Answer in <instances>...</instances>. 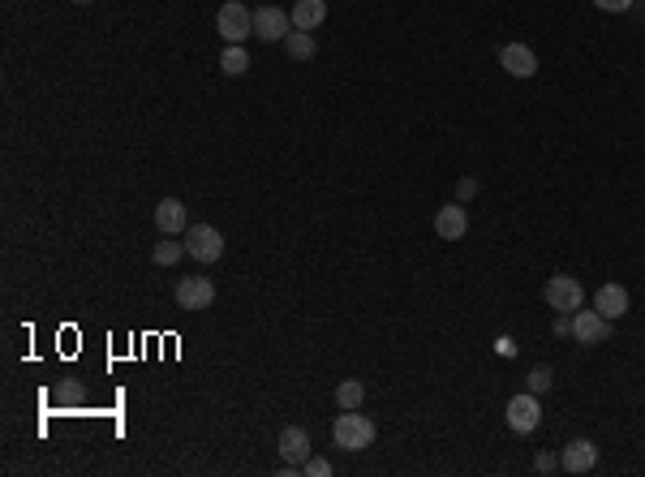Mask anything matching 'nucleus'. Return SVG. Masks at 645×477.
Segmentation results:
<instances>
[{
  "instance_id": "21",
  "label": "nucleus",
  "mask_w": 645,
  "mask_h": 477,
  "mask_svg": "<svg viewBox=\"0 0 645 477\" xmlns=\"http://www.w3.org/2000/svg\"><path fill=\"white\" fill-rule=\"evenodd\" d=\"M301 473H306V477H327V473H331V464L323 461V456H310V461L301 464Z\"/></svg>"
},
{
  "instance_id": "1",
  "label": "nucleus",
  "mask_w": 645,
  "mask_h": 477,
  "mask_svg": "<svg viewBox=\"0 0 645 477\" xmlns=\"http://www.w3.org/2000/svg\"><path fill=\"white\" fill-rule=\"evenodd\" d=\"M331 439H336V447H345V452H366V447L375 443V422L357 409H345L336 417V426H331Z\"/></svg>"
},
{
  "instance_id": "16",
  "label": "nucleus",
  "mask_w": 645,
  "mask_h": 477,
  "mask_svg": "<svg viewBox=\"0 0 645 477\" xmlns=\"http://www.w3.org/2000/svg\"><path fill=\"white\" fill-rule=\"evenodd\" d=\"M220 69L229 73V78H241L249 69V52H246V44H229L224 48V56H220Z\"/></svg>"
},
{
  "instance_id": "6",
  "label": "nucleus",
  "mask_w": 645,
  "mask_h": 477,
  "mask_svg": "<svg viewBox=\"0 0 645 477\" xmlns=\"http://www.w3.org/2000/svg\"><path fill=\"white\" fill-rule=\"evenodd\" d=\"M568 331L577 336V345H602L611 336V318H602L598 310H577L568 314Z\"/></svg>"
},
{
  "instance_id": "13",
  "label": "nucleus",
  "mask_w": 645,
  "mask_h": 477,
  "mask_svg": "<svg viewBox=\"0 0 645 477\" xmlns=\"http://www.w3.org/2000/svg\"><path fill=\"white\" fill-rule=\"evenodd\" d=\"M560 464L568 469V473H590V469L598 464V447L590 443V439H572V443L563 447Z\"/></svg>"
},
{
  "instance_id": "2",
  "label": "nucleus",
  "mask_w": 645,
  "mask_h": 477,
  "mask_svg": "<svg viewBox=\"0 0 645 477\" xmlns=\"http://www.w3.org/2000/svg\"><path fill=\"white\" fill-rule=\"evenodd\" d=\"M215 31L224 34V44H246L254 34V9H246L241 0H224L215 14Z\"/></svg>"
},
{
  "instance_id": "19",
  "label": "nucleus",
  "mask_w": 645,
  "mask_h": 477,
  "mask_svg": "<svg viewBox=\"0 0 645 477\" xmlns=\"http://www.w3.org/2000/svg\"><path fill=\"white\" fill-rule=\"evenodd\" d=\"M181 254H185V241H168V237L164 241H155V249H151V258H155L160 267H172Z\"/></svg>"
},
{
  "instance_id": "9",
  "label": "nucleus",
  "mask_w": 645,
  "mask_h": 477,
  "mask_svg": "<svg viewBox=\"0 0 645 477\" xmlns=\"http://www.w3.org/2000/svg\"><path fill=\"white\" fill-rule=\"evenodd\" d=\"M435 232H439V241H461L464 232H469V211H464L461 202L439 207V215H435Z\"/></svg>"
},
{
  "instance_id": "18",
  "label": "nucleus",
  "mask_w": 645,
  "mask_h": 477,
  "mask_svg": "<svg viewBox=\"0 0 645 477\" xmlns=\"http://www.w3.org/2000/svg\"><path fill=\"white\" fill-rule=\"evenodd\" d=\"M362 400H366V387L357 379H345L336 387V404H340V409H362Z\"/></svg>"
},
{
  "instance_id": "8",
  "label": "nucleus",
  "mask_w": 645,
  "mask_h": 477,
  "mask_svg": "<svg viewBox=\"0 0 645 477\" xmlns=\"http://www.w3.org/2000/svg\"><path fill=\"white\" fill-rule=\"evenodd\" d=\"M211 301H215V284L207 276H185L177 284V306L181 310H207Z\"/></svg>"
},
{
  "instance_id": "11",
  "label": "nucleus",
  "mask_w": 645,
  "mask_h": 477,
  "mask_svg": "<svg viewBox=\"0 0 645 477\" xmlns=\"http://www.w3.org/2000/svg\"><path fill=\"white\" fill-rule=\"evenodd\" d=\"M499 65L508 69L513 78H533V73H538V56H533V48H525V44H508V48L499 52Z\"/></svg>"
},
{
  "instance_id": "5",
  "label": "nucleus",
  "mask_w": 645,
  "mask_h": 477,
  "mask_svg": "<svg viewBox=\"0 0 645 477\" xmlns=\"http://www.w3.org/2000/svg\"><path fill=\"white\" fill-rule=\"evenodd\" d=\"M538 422H542V404H538V395L533 392H521V395L508 400V430H516V434H533Z\"/></svg>"
},
{
  "instance_id": "15",
  "label": "nucleus",
  "mask_w": 645,
  "mask_h": 477,
  "mask_svg": "<svg viewBox=\"0 0 645 477\" xmlns=\"http://www.w3.org/2000/svg\"><path fill=\"white\" fill-rule=\"evenodd\" d=\"M280 456H284V464H306L310 461V434H306V430L301 426H288L280 434Z\"/></svg>"
},
{
  "instance_id": "14",
  "label": "nucleus",
  "mask_w": 645,
  "mask_h": 477,
  "mask_svg": "<svg viewBox=\"0 0 645 477\" xmlns=\"http://www.w3.org/2000/svg\"><path fill=\"white\" fill-rule=\"evenodd\" d=\"M288 17H293V31H318L327 22V0H298Z\"/></svg>"
},
{
  "instance_id": "7",
  "label": "nucleus",
  "mask_w": 645,
  "mask_h": 477,
  "mask_svg": "<svg viewBox=\"0 0 645 477\" xmlns=\"http://www.w3.org/2000/svg\"><path fill=\"white\" fill-rule=\"evenodd\" d=\"M293 31V17L276 9V5H263V9H254V34L267 39V44H284Z\"/></svg>"
},
{
  "instance_id": "3",
  "label": "nucleus",
  "mask_w": 645,
  "mask_h": 477,
  "mask_svg": "<svg viewBox=\"0 0 645 477\" xmlns=\"http://www.w3.org/2000/svg\"><path fill=\"white\" fill-rule=\"evenodd\" d=\"M185 254L199 258V263H220L224 258V237L211 224H190L185 229Z\"/></svg>"
},
{
  "instance_id": "22",
  "label": "nucleus",
  "mask_w": 645,
  "mask_h": 477,
  "mask_svg": "<svg viewBox=\"0 0 645 477\" xmlns=\"http://www.w3.org/2000/svg\"><path fill=\"white\" fill-rule=\"evenodd\" d=\"M598 9H602V14H629L632 9V0H594Z\"/></svg>"
},
{
  "instance_id": "23",
  "label": "nucleus",
  "mask_w": 645,
  "mask_h": 477,
  "mask_svg": "<svg viewBox=\"0 0 645 477\" xmlns=\"http://www.w3.org/2000/svg\"><path fill=\"white\" fill-rule=\"evenodd\" d=\"M533 464H538V473H551V469H560V461H555V456H546V452H542V456H538Z\"/></svg>"
},
{
  "instance_id": "17",
  "label": "nucleus",
  "mask_w": 645,
  "mask_h": 477,
  "mask_svg": "<svg viewBox=\"0 0 645 477\" xmlns=\"http://www.w3.org/2000/svg\"><path fill=\"white\" fill-rule=\"evenodd\" d=\"M284 52H288L293 61H310V56H315V34H310V31H288V39H284Z\"/></svg>"
},
{
  "instance_id": "12",
  "label": "nucleus",
  "mask_w": 645,
  "mask_h": 477,
  "mask_svg": "<svg viewBox=\"0 0 645 477\" xmlns=\"http://www.w3.org/2000/svg\"><path fill=\"white\" fill-rule=\"evenodd\" d=\"M594 310L602 314V318H624L629 314V288L624 284H602L598 288V297H594Z\"/></svg>"
},
{
  "instance_id": "25",
  "label": "nucleus",
  "mask_w": 645,
  "mask_h": 477,
  "mask_svg": "<svg viewBox=\"0 0 645 477\" xmlns=\"http://www.w3.org/2000/svg\"><path fill=\"white\" fill-rule=\"evenodd\" d=\"M78 5H86V0H78Z\"/></svg>"
},
{
  "instance_id": "20",
  "label": "nucleus",
  "mask_w": 645,
  "mask_h": 477,
  "mask_svg": "<svg viewBox=\"0 0 645 477\" xmlns=\"http://www.w3.org/2000/svg\"><path fill=\"white\" fill-rule=\"evenodd\" d=\"M525 383H530V392H533V395L546 392V387H551V370H546V365H533L530 379H525Z\"/></svg>"
},
{
  "instance_id": "10",
  "label": "nucleus",
  "mask_w": 645,
  "mask_h": 477,
  "mask_svg": "<svg viewBox=\"0 0 645 477\" xmlns=\"http://www.w3.org/2000/svg\"><path fill=\"white\" fill-rule=\"evenodd\" d=\"M155 229L164 232V237H181L190 229V219H185V202L181 198H164L160 207H155Z\"/></svg>"
},
{
  "instance_id": "24",
  "label": "nucleus",
  "mask_w": 645,
  "mask_h": 477,
  "mask_svg": "<svg viewBox=\"0 0 645 477\" xmlns=\"http://www.w3.org/2000/svg\"><path fill=\"white\" fill-rule=\"evenodd\" d=\"M469 194H478V181H474V177H464L461 181V198H469Z\"/></svg>"
},
{
  "instance_id": "4",
  "label": "nucleus",
  "mask_w": 645,
  "mask_h": 477,
  "mask_svg": "<svg viewBox=\"0 0 645 477\" xmlns=\"http://www.w3.org/2000/svg\"><path fill=\"white\" fill-rule=\"evenodd\" d=\"M542 297H546V306H551V310H560L563 318H568V314H577L581 301H585L577 276H551V280H546V288H542Z\"/></svg>"
}]
</instances>
